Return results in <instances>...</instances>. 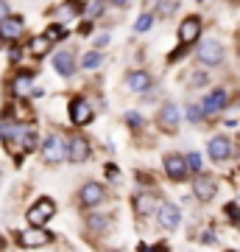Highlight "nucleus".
I'll use <instances>...</instances> for the list:
<instances>
[{"instance_id":"nucleus-18","label":"nucleus","mask_w":240,"mask_h":252,"mask_svg":"<svg viewBox=\"0 0 240 252\" xmlns=\"http://www.w3.org/2000/svg\"><path fill=\"white\" fill-rule=\"evenodd\" d=\"M48 48H51V39H48V36H36V39H31V54L34 56H45L48 54Z\"/></svg>"},{"instance_id":"nucleus-26","label":"nucleus","mask_w":240,"mask_h":252,"mask_svg":"<svg viewBox=\"0 0 240 252\" xmlns=\"http://www.w3.org/2000/svg\"><path fill=\"white\" fill-rule=\"evenodd\" d=\"M89 227H92V230H95V227H98V230H104V227H107V219H104V216H92V219H89Z\"/></svg>"},{"instance_id":"nucleus-10","label":"nucleus","mask_w":240,"mask_h":252,"mask_svg":"<svg viewBox=\"0 0 240 252\" xmlns=\"http://www.w3.org/2000/svg\"><path fill=\"white\" fill-rule=\"evenodd\" d=\"M193 193H196L198 202H210V199L218 193V185H215V180H210V177H198V180H193Z\"/></svg>"},{"instance_id":"nucleus-24","label":"nucleus","mask_w":240,"mask_h":252,"mask_svg":"<svg viewBox=\"0 0 240 252\" xmlns=\"http://www.w3.org/2000/svg\"><path fill=\"white\" fill-rule=\"evenodd\" d=\"M151 26H154V17H151V14H140V20L134 23V31H140V34H142V31H148Z\"/></svg>"},{"instance_id":"nucleus-2","label":"nucleus","mask_w":240,"mask_h":252,"mask_svg":"<svg viewBox=\"0 0 240 252\" xmlns=\"http://www.w3.org/2000/svg\"><path fill=\"white\" fill-rule=\"evenodd\" d=\"M51 238H53V235L48 233V230H42V227H28V230H23V233L17 235L20 247H26V250L45 247V244H51Z\"/></svg>"},{"instance_id":"nucleus-7","label":"nucleus","mask_w":240,"mask_h":252,"mask_svg":"<svg viewBox=\"0 0 240 252\" xmlns=\"http://www.w3.org/2000/svg\"><path fill=\"white\" fill-rule=\"evenodd\" d=\"M157 216H160V224L168 227V230H176L179 221H182V213H179V207L173 202H162L160 210H157Z\"/></svg>"},{"instance_id":"nucleus-5","label":"nucleus","mask_w":240,"mask_h":252,"mask_svg":"<svg viewBox=\"0 0 240 252\" xmlns=\"http://www.w3.org/2000/svg\"><path fill=\"white\" fill-rule=\"evenodd\" d=\"M198 62L204 64V67H215V64L223 62V45L221 42H204V45H198Z\"/></svg>"},{"instance_id":"nucleus-23","label":"nucleus","mask_w":240,"mask_h":252,"mask_svg":"<svg viewBox=\"0 0 240 252\" xmlns=\"http://www.w3.org/2000/svg\"><path fill=\"white\" fill-rule=\"evenodd\" d=\"M185 165L190 168V171H201V154H196V152H190L185 157Z\"/></svg>"},{"instance_id":"nucleus-8","label":"nucleus","mask_w":240,"mask_h":252,"mask_svg":"<svg viewBox=\"0 0 240 252\" xmlns=\"http://www.w3.org/2000/svg\"><path fill=\"white\" fill-rule=\"evenodd\" d=\"M201 34V20L198 17H187L182 26H179V39L185 42V45H193Z\"/></svg>"},{"instance_id":"nucleus-1","label":"nucleus","mask_w":240,"mask_h":252,"mask_svg":"<svg viewBox=\"0 0 240 252\" xmlns=\"http://www.w3.org/2000/svg\"><path fill=\"white\" fill-rule=\"evenodd\" d=\"M56 213V205L51 199H39L36 205L28 207V227H42L48 219Z\"/></svg>"},{"instance_id":"nucleus-20","label":"nucleus","mask_w":240,"mask_h":252,"mask_svg":"<svg viewBox=\"0 0 240 252\" xmlns=\"http://www.w3.org/2000/svg\"><path fill=\"white\" fill-rule=\"evenodd\" d=\"M14 93H17V95H28V93H31V79H28V76L14 79Z\"/></svg>"},{"instance_id":"nucleus-27","label":"nucleus","mask_w":240,"mask_h":252,"mask_svg":"<svg viewBox=\"0 0 240 252\" xmlns=\"http://www.w3.org/2000/svg\"><path fill=\"white\" fill-rule=\"evenodd\" d=\"M89 14L101 17V14H104V3H92V6H89Z\"/></svg>"},{"instance_id":"nucleus-19","label":"nucleus","mask_w":240,"mask_h":252,"mask_svg":"<svg viewBox=\"0 0 240 252\" xmlns=\"http://www.w3.org/2000/svg\"><path fill=\"white\" fill-rule=\"evenodd\" d=\"M176 9H179V0H160V6H157V11H160L162 17L176 14Z\"/></svg>"},{"instance_id":"nucleus-17","label":"nucleus","mask_w":240,"mask_h":252,"mask_svg":"<svg viewBox=\"0 0 240 252\" xmlns=\"http://www.w3.org/2000/svg\"><path fill=\"white\" fill-rule=\"evenodd\" d=\"M53 67H56V73H59V76H64V79H67V76H73V70H76V59H73L67 51H62V54L53 56Z\"/></svg>"},{"instance_id":"nucleus-32","label":"nucleus","mask_w":240,"mask_h":252,"mask_svg":"<svg viewBox=\"0 0 240 252\" xmlns=\"http://www.w3.org/2000/svg\"><path fill=\"white\" fill-rule=\"evenodd\" d=\"M112 252H120V250H112Z\"/></svg>"},{"instance_id":"nucleus-14","label":"nucleus","mask_w":240,"mask_h":252,"mask_svg":"<svg viewBox=\"0 0 240 252\" xmlns=\"http://www.w3.org/2000/svg\"><path fill=\"white\" fill-rule=\"evenodd\" d=\"M179 118H182V112H179L176 104H165L162 112H160V126H162V129H168V132H176Z\"/></svg>"},{"instance_id":"nucleus-30","label":"nucleus","mask_w":240,"mask_h":252,"mask_svg":"<svg viewBox=\"0 0 240 252\" xmlns=\"http://www.w3.org/2000/svg\"><path fill=\"white\" fill-rule=\"evenodd\" d=\"M126 121H129V124H134V126H137V124H140V115H134V112H129V115H126Z\"/></svg>"},{"instance_id":"nucleus-15","label":"nucleus","mask_w":240,"mask_h":252,"mask_svg":"<svg viewBox=\"0 0 240 252\" xmlns=\"http://www.w3.org/2000/svg\"><path fill=\"white\" fill-rule=\"evenodd\" d=\"M126 84H129L132 93H145V90H151V76L145 70H134V73H129Z\"/></svg>"},{"instance_id":"nucleus-3","label":"nucleus","mask_w":240,"mask_h":252,"mask_svg":"<svg viewBox=\"0 0 240 252\" xmlns=\"http://www.w3.org/2000/svg\"><path fill=\"white\" fill-rule=\"evenodd\" d=\"M64 154H67V160H73V162H87L89 160V143H87V137L73 135L70 140L64 143Z\"/></svg>"},{"instance_id":"nucleus-31","label":"nucleus","mask_w":240,"mask_h":252,"mask_svg":"<svg viewBox=\"0 0 240 252\" xmlns=\"http://www.w3.org/2000/svg\"><path fill=\"white\" fill-rule=\"evenodd\" d=\"M115 6H129V0H112Z\"/></svg>"},{"instance_id":"nucleus-12","label":"nucleus","mask_w":240,"mask_h":252,"mask_svg":"<svg viewBox=\"0 0 240 252\" xmlns=\"http://www.w3.org/2000/svg\"><path fill=\"white\" fill-rule=\"evenodd\" d=\"M229 152H232V143H229V137H223V135L213 137V140L207 143V154H210L213 160H226Z\"/></svg>"},{"instance_id":"nucleus-11","label":"nucleus","mask_w":240,"mask_h":252,"mask_svg":"<svg viewBox=\"0 0 240 252\" xmlns=\"http://www.w3.org/2000/svg\"><path fill=\"white\" fill-rule=\"evenodd\" d=\"M70 118H73V124L76 126H87L89 121H92V107H89L87 101L76 98L70 104Z\"/></svg>"},{"instance_id":"nucleus-6","label":"nucleus","mask_w":240,"mask_h":252,"mask_svg":"<svg viewBox=\"0 0 240 252\" xmlns=\"http://www.w3.org/2000/svg\"><path fill=\"white\" fill-rule=\"evenodd\" d=\"M104 196H107V190H104V185H98V182H87V185H81V205L84 207H98L101 202H104Z\"/></svg>"},{"instance_id":"nucleus-28","label":"nucleus","mask_w":240,"mask_h":252,"mask_svg":"<svg viewBox=\"0 0 240 252\" xmlns=\"http://www.w3.org/2000/svg\"><path fill=\"white\" fill-rule=\"evenodd\" d=\"M62 34H64L62 28H51V31H48V39H59Z\"/></svg>"},{"instance_id":"nucleus-16","label":"nucleus","mask_w":240,"mask_h":252,"mask_svg":"<svg viewBox=\"0 0 240 252\" xmlns=\"http://www.w3.org/2000/svg\"><path fill=\"white\" fill-rule=\"evenodd\" d=\"M23 34V20L20 17H3L0 20V36L3 39H17Z\"/></svg>"},{"instance_id":"nucleus-21","label":"nucleus","mask_w":240,"mask_h":252,"mask_svg":"<svg viewBox=\"0 0 240 252\" xmlns=\"http://www.w3.org/2000/svg\"><path fill=\"white\" fill-rule=\"evenodd\" d=\"M154 202H157L154 196H140L137 199V210H140L142 216H148V213L154 210Z\"/></svg>"},{"instance_id":"nucleus-9","label":"nucleus","mask_w":240,"mask_h":252,"mask_svg":"<svg viewBox=\"0 0 240 252\" xmlns=\"http://www.w3.org/2000/svg\"><path fill=\"white\" fill-rule=\"evenodd\" d=\"M165 174H168L170 180H185L187 177V165H185V157L182 154H168L165 157Z\"/></svg>"},{"instance_id":"nucleus-13","label":"nucleus","mask_w":240,"mask_h":252,"mask_svg":"<svg viewBox=\"0 0 240 252\" xmlns=\"http://www.w3.org/2000/svg\"><path fill=\"white\" fill-rule=\"evenodd\" d=\"M226 104H229V95H226V90H213V93H210V95L204 98L201 109L213 115V112H221V109L226 107Z\"/></svg>"},{"instance_id":"nucleus-25","label":"nucleus","mask_w":240,"mask_h":252,"mask_svg":"<svg viewBox=\"0 0 240 252\" xmlns=\"http://www.w3.org/2000/svg\"><path fill=\"white\" fill-rule=\"evenodd\" d=\"M187 118H190L193 124H198V121L204 118V109H201V107H190V109H187Z\"/></svg>"},{"instance_id":"nucleus-22","label":"nucleus","mask_w":240,"mask_h":252,"mask_svg":"<svg viewBox=\"0 0 240 252\" xmlns=\"http://www.w3.org/2000/svg\"><path fill=\"white\" fill-rule=\"evenodd\" d=\"M81 64H84L87 70H95V67L101 64V54H98V51H89V54L84 56V62H81Z\"/></svg>"},{"instance_id":"nucleus-4","label":"nucleus","mask_w":240,"mask_h":252,"mask_svg":"<svg viewBox=\"0 0 240 252\" xmlns=\"http://www.w3.org/2000/svg\"><path fill=\"white\" fill-rule=\"evenodd\" d=\"M42 157L45 162H62L67 154H64V140L59 135H48L42 140Z\"/></svg>"},{"instance_id":"nucleus-29","label":"nucleus","mask_w":240,"mask_h":252,"mask_svg":"<svg viewBox=\"0 0 240 252\" xmlns=\"http://www.w3.org/2000/svg\"><path fill=\"white\" fill-rule=\"evenodd\" d=\"M9 17V6H6V0H0V20Z\"/></svg>"}]
</instances>
